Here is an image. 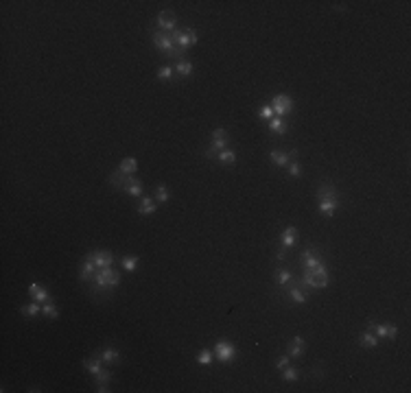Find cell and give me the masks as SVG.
Masks as SVG:
<instances>
[{
  "instance_id": "6da1fadb",
  "label": "cell",
  "mask_w": 411,
  "mask_h": 393,
  "mask_svg": "<svg viewBox=\"0 0 411 393\" xmlns=\"http://www.w3.org/2000/svg\"><path fill=\"white\" fill-rule=\"evenodd\" d=\"M120 284V273H116L112 266L99 269L94 273L92 282H90V293L92 295H110L114 289H118Z\"/></svg>"
},
{
  "instance_id": "7a4b0ae2",
  "label": "cell",
  "mask_w": 411,
  "mask_h": 393,
  "mask_svg": "<svg viewBox=\"0 0 411 393\" xmlns=\"http://www.w3.org/2000/svg\"><path fill=\"white\" fill-rule=\"evenodd\" d=\"M151 42H153V46L160 50L164 57H171V59H175V62H180V59H184V55H186V50H182L177 44L173 42V37H171V33H166V31H151Z\"/></svg>"
},
{
  "instance_id": "3957f363",
  "label": "cell",
  "mask_w": 411,
  "mask_h": 393,
  "mask_svg": "<svg viewBox=\"0 0 411 393\" xmlns=\"http://www.w3.org/2000/svg\"><path fill=\"white\" fill-rule=\"evenodd\" d=\"M328 282H331L328 269H317V271H304L300 284L306 286L308 291H322L328 286Z\"/></svg>"
},
{
  "instance_id": "277c9868",
  "label": "cell",
  "mask_w": 411,
  "mask_h": 393,
  "mask_svg": "<svg viewBox=\"0 0 411 393\" xmlns=\"http://www.w3.org/2000/svg\"><path fill=\"white\" fill-rule=\"evenodd\" d=\"M300 262L304 266V271H317V269H326V258H324L322 249L317 245L308 247V249L302 251L300 256Z\"/></svg>"
},
{
  "instance_id": "5b68a950",
  "label": "cell",
  "mask_w": 411,
  "mask_h": 393,
  "mask_svg": "<svg viewBox=\"0 0 411 393\" xmlns=\"http://www.w3.org/2000/svg\"><path fill=\"white\" fill-rule=\"evenodd\" d=\"M212 352H215V356L219 359L221 365H230V362L236 360V347L230 341H217Z\"/></svg>"
},
{
  "instance_id": "8992f818",
  "label": "cell",
  "mask_w": 411,
  "mask_h": 393,
  "mask_svg": "<svg viewBox=\"0 0 411 393\" xmlns=\"http://www.w3.org/2000/svg\"><path fill=\"white\" fill-rule=\"evenodd\" d=\"M269 105H271L273 114H276L278 118H285V116L293 114V109H296V103H293V98L287 97V94H276Z\"/></svg>"
},
{
  "instance_id": "52a82bcc",
  "label": "cell",
  "mask_w": 411,
  "mask_h": 393,
  "mask_svg": "<svg viewBox=\"0 0 411 393\" xmlns=\"http://www.w3.org/2000/svg\"><path fill=\"white\" fill-rule=\"evenodd\" d=\"M171 37H173V42L182 50H188L197 44V31L195 29H175V31L171 33Z\"/></svg>"
},
{
  "instance_id": "ba28073f",
  "label": "cell",
  "mask_w": 411,
  "mask_h": 393,
  "mask_svg": "<svg viewBox=\"0 0 411 393\" xmlns=\"http://www.w3.org/2000/svg\"><path fill=\"white\" fill-rule=\"evenodd\" d=\"M306 286H302L300 282H296L293 280L291 282V286H289V289L285 291V295L289 297V299L293 301V304H298V306H304L306 304V299H308V295H306Z\"/></svg>"
},
{
  "instance_id": "9c48e42d",
  "label": "cell",
  "mask_w": 411,
  "mask_h": 393,
  "mask_svg": "<svg viewBox=\"0 0 411 393\" xmlns=\"http://www.w3.org/2000/svg\"><path fill=\"white\" fill-rule=\"evenodd\" d=\"M88 258L96 264V269H105V266H112L114 264V254L108 249H94L88 254Z\"/></svg>"
},
{
  "instance_id": "30bf717a",
  "label": "cell",
  "mask_w": 411,
  "mask_h": 393,
  "mask_svg": "<svg viewBox=\"0 0 411 393\" xmlns=\"http://www.w3.org/2000/svg\"><path fill=\"white\" fill-rule=\"evenodd\" d=\"M155 22H158V29H160V31L173 33V31H175V24H177V18H175V13L171 11V9H164V11H160V13H158Z\"/></svg>"
},
{
  "instance_id": "8fae6325",
  "label": "cell",
  "mask_w": 411,
  "mask_h": 393,
  "mask_svg": "<svg viewBox=\"0 0 411 393\" xmlns=\"http://www.w3.org/2000/svg\"><path fill=\"white\" fill-rule=\"evenodd\" d=\"M339 205H341V199H339V196H319V212L326 216V219L335 216Z\"/></svg>"
},
{
  "instance_id": "7c38bea8",
  "label": "cell",
  "mask_w": 411,
  "mask_h": 393,
  "mask_svg": "<svg viewBox=\"0 0 411 393\" xmlns=\"http://www.w3.org/2000/svg\"><path fill=\"white\" fill-rule=\"evenodd\" d=\"M227 144H230V133H227L225 129L219 127V129L212 131V144H210V149L223 151V149H227Z\"/></svg>"
},
{
  "instance_id": "4fadbf2b",
  "label": "cell",
  "mask_w": 411,
  "mask_h": 393,
  "mask_svg": "<svg viewBox=\"0 0 411 393\" xmlns=\"http://www.w3.org/2000/svg\"><path fill=\"white\" fill-rule=\"evenodd\" d=\"M296 158H298L296 149L289 151V153H287V151H271V153H269V160H271L276 166H287L291 160H296Z\"/></svg>"
},
{
  "instance_id": "5bb4252c",
  "label": "cell",
  "mask_w": 411,
  "mask_h": 393,
  "mask_svg": "<svg viewBox=\"0 0 411 393\" xmlns=\"http://www.w3.org/2000/svg\"><path fill=\"white\" fill-rule=\"evenodd\" d=\"M29 295H31V299L37 301V304H46V301H53V299H50V293H48L46 289H42L37 282H31V284H29Z\"/></svg>"
},
{
  "instance_id": "9a60e30c",
  "label": "cell",
  "mask_w": 411,
  "mask_h": 393,
  "mask_svg": "<svg viewBox=\"0 0 411 393\" xmlns=\"http://www.w3.org/2000/svg\"><path fill=\"white\" fill-rule=\"evenodd\" d=\"M120 190H123V193H127L129 196H143V181L136 179V175H131V177H127L125 186Z\"/></svg>"
},
{
  "instance_id": "2e32d148",
  "label": "cell",
  "mask_w": 411,
  "mask_h": 393,
  "mask_svg": "<svg viewBox=\"0 0 411 393\" xmlns=\"http://www.w3.org/2000/svg\"><path fill=\"white\" fill-rule=\"evenodd\" d=\"M96 264L92 260L85 256V260H83V264H81V269H79V278H81V282H85V284H90L92 282V278H94V273H96Z\"/></svg>"
},
{
  "instance_id": "e0dca14e",
  "label": "cell",
  "mask_w": 411,
  "mask_h": 393,
  "mask_svg": "<svg viewBox=\"0 0 411 393\" xmlns=\"http://www.w3.org/2000/svg\"><path fill=\"white\" fill-rule=\"evenodd\" d=\"M293 280H296V278H293V273L289 269H285V266H280V269L276 271V284H278V289H280L282 293H285L289 286H291Z\"/></svg>"
},
{
  "instance_id": "ac0fdd59",
  "label": "cell",
  "mask_w": 411,
  "mask_h": 393,
  "mask_svg": "<svg viewBox=\"0 0 411 393\" xmlns=\"http://www.w3.org/2000/svg\"><path fill=\"white\" fill-rule=\"evenodd\" d=\"M280 245H282V247H287V249L296 247V245H298V228L289 225V228L282 229V234H280Z\"/></svg>"
},
{
  "instance_id": "d6986e66",
  "label": "cell",
  "mask_w": 411,
  "mask_h": 393,
  "mask_svg": "<svg viewBox=\"0 0 411 393\" xmlns=\"http://www.w3.org/2000/svg\"><path fill=\"white\" fill-rule=\"evenodd\" d=\"M304 345H306V343H304V339L300 334L293 336V341L287 345V356H289V359H300V356L304 354Z\"/></svg>"
},
{
  "instance_id": "ffe728a7",
  "label": "cell",
  "mask_w": 411,
  "mask_h": 393,
  "mask_svg": "<svg viewBox=\"0 0 411 393\" xmlns=\"http://www.w3.org/2000/svg\"><path fill=\"white\" fill-rule=\"evenodd\" d=\"M99 354H101V359H103L105 365H116V362H120V352L112 345H105Z\"/></svg>"
},
{
  "instance_id": "44dd1931",
  "label": "cell",
  "mask_w": 411,
  "mask_h": 393,
  "mask_svg": "<svg viewBox=\"0 0 411 393\" xmlns=\"http://www.w3.org/2000/svg\"><path fill=\"white\" fill-rule=\"evenodd\" d=\"M378 336L374 334L372 330H365V332H361V334H359V345L361 347H368V350H374V347L378 345Z\"/></svg>"
},
{
  "instance_id": "7402d4cb",
  "label": "cell",
  "mask_w": 411,
  "mask_h": 393,
  "mask_svg": "<svg viewBox=\"0 0 411 393\" xmlns=\"http://www.w3.org/2000/svg\"><path fill=\"white\" fill-rule=\"evenodd\" d=\"M101 362H103V359H101V354L96 352L92 359H85V360H83V367H85V371H90L92 376H96V374H101V371H103Z\"/></svg>"
},
{
  "instance_id": "603a6c76",
  "label": "cell",
  "mask_w": 411,
  "mask_h": 393,
  "mask_svg": "<svg viewBox=\"0 0 411 393\" xmlns=\"http://www.w3.org/2000/svg\"><path fill=\"white\" fill-rule=\"evenodd\" d=\"M269 131H271L273 135H285L289 127H287V120L285 118H278V116H273L271 120H269Z\"/></svg>"
},
{
  "instance_id": "cb8c5ba5",
  "label": "cell",
  "mask_w": 411,
  "mask_h": 393,
  "mask_svg": "<svg viewBox=\"0 0 411 393\" xmlns=\"http://www.w3.org/2000/svg\"><path fill=\"white\" fill-rule=\"evenodd\" d=\"M155 208H158V203H155L153 199H149V196H143L138 203V214L140 216H149L155 212Z\"/></svg>"
},
{
  "instance_id": "d4e9b609",
  "label": "cell",
  "mask_w": 411,
  "mask_h": 393,
  "mask_svg": "<svg viewBox=\"0 0 411 393\" xmlns=\"http://www.w3.org/2000/svg\"><path fill=\"white\" fill-rule=\"evenodd\" d=\"M192 64L188 62V59H180V62H175V74L177 77H184V79H188L192 77Z\"/></svg>"
},
{
  "instance_id": "484cf974",
  "label": "cell",
  "mask_w": 411,
  "mask_h": 393,
  "mask_svg": "<svg viewBox=\"0 0 411 393\" xmlns=\"http://www.w3.org/2000/svg\"><path fill=\"white\" fill-rule=\"evenodd\" d=\"M217 162L223 164V166H234L236 153L232 149H223V151H219V153H217Z\"/></svg>"
},
{
  "instance_id": "4316f807",
  "label": "cell",
  "mask_w": 411,
  "mask_h": 393,
  "mask_svg": "<svg viewBox=\"0 0 411 393\" xmlns=\"http://www.w3.org/2000/svg\"><path fill=\"white\" fill-rule=\"evenodd\" d=\"M118 170L125 175H136V170H138V160L136 158H125L123 162L118 164Z\"/></svg>"
},
{
  "instance_id": "83f0119b",
  "label": "cell",
  "mask_w": 411,
  "mask_h": 393,
  "mask_svg": "<svg viewBox=\"0 0 411 393\" xmlns=\"http://www.w3.org/2000/svg\"><path fill=\"white\" fill-rule=\"evenodd\" d=\"M127 177H131V175H125V173H120V170H114V173H110L108 181H110V186H114V188H118V190H120V188L125 186Z\"/></svg>"
},
{
  "instance_id": "f1b7e54d",
  "label": "cell",
  "mask_w": 411,
  "mask_h": 393,
  "mask_svg": "<svg viewBox=\"0 0 411 393\" xmlns=\"http://www.w3.org/2000/svg\"><path fill=\"white\" fill-rule=\"evenodd\" d=\"M20 312H22L24 317H29V319H33V317H37L39 312H42V306H39L37 301L31 299V304H24L22 308H20Z\"/></svg>"
},
{
  "instance_id": "f546056e",
  "label": "cell",
  "mask_w": 411,
  "mask_h": 393,
  "mask_svg": "<svg viewBox=\"0 0 411 393\" xmlns=\"http://www.w3.org/2000/svg\"><path fill=\"white\" fill-rule=\"evenodd\" d=\"M169 199H171V190L166 188L164 184H160L158 188H155V195H153V201L155 203H169Z\"/></svg>"
},
{
  "instance_id": "4dcf8cb0",
  "label": "cell",
  "mask_w": 411,
  "mask_h": 393,
  "mask_svg": "<svg viewBox=\"0 0 411 393\" xmlns=\"http://www.w3.org/2000/svg\"><path fill=\"white\" fill-rule=\"evenodd\" d=\"M138 256H125L123 260H120V266H123V271H127V273H134L136 269H138Z\"/></svg>"
},
{
  "instance_id": "1f68e13d",
  "label": "cell",
  "mask_w": 411,
  "mask_h": 393,
  "mask_svg": "<svg viewBox=\"0 0 411 393\" xmlns=\"http://www.w3.org/2000/svg\"><path fill=\"white\" fill-rule=\"evenodd\" d=\"M158 79L160 81H175L177 74H175V68H171V66H162L158 70Z\"/></svg>"
},
{
  "instance_id": "d6a6232c",
  "label": "cell",
  "mask_w": 411,
  "mask_h": 393,
  "mask_svg": "<svg viewBox=\"0 0 411 393\" xmlns=\"http://www.w3.org/2000/svg\"><path fill=\"white\" fill-rule=\"evenodd\" d=\"M282 371V380L285 382H296L298 378H300V369H296V367H285V369H280Z\"/></svg>"
},
{
  "instance_id": "836d02e7",
  "label": "cell",
  "mask_w": 411,
  "mask_h": 393,
  "mask_svg": "<svg viewBox=\"0 0 411 393\" xmlns=\"http://www.w3.org/2000/svg\"><path fill=\"white\" fill-rule=\"evenodd\" d=\"M42 315L46 317V319H57V317H59V310H57V306H55L53 301H46V304L42 306Z\"/></svg>"
},
{
  "instance_id": "e575fe53",
  "label": "cell",
  "mask_w": 411,
  "mask_h": 393,
  "mask_svg": "<svg viewBox=\"0 0 411 393\" xmlns=\"http://www.w3.org/2000/svg\"><path fill=\"white\" fill-rule=\"evenodd\" d=\"M212 356H215V352L208 350V347H204V350H201L199 354H197V362H199V365H210V362H212Z\"/></svg>"
},
{
  "instance_id": "d590c367",
  "label": "cell",
  "mask_w": 411,
  "mask_h": 393,
  "mask_svg": "<svg viewBox=\"0 0 411 393\" xmlns=\"http://www.w3.org/2000/svg\"><path fill=\"white\" fill-rule=\"evenodd\" d=\"M287 170H289V175H291L293 179H298L302 175V166H300V162H296V160H291V162L287 164Z\"/></svg>"
},
{
  "instance_id": "8d00e7d4",
  "label": "cell",
  "mask_w": 411,
  "mask_h": 393,
  "mask_svg": "<svg viewBox=\"0 0 411 393\" xmlns=\"http://www.w3.org/2000/svg\"><path fill=\"white\" fill-rule=\"evenodd\" d=\"M258 116H261V118H265V120H271L276 114H273L271 105H261V107H258Z\"/></svg>"
},
{
  "instance_id": "74e56055",
  "label": "cell",
  "mask_w": 411,
  "mask_h": 393,
  "mask_svg": "<svg viewBox=\"0 0 411 393\" xmlns=\"http://www.w3.org/2000/svg\"><path fill=\"white\" fill-rule=\"evenodd\" d=\"M110 378H112L110 369H103L101 374H96V376H94V382H96V385H108V382H110Z\"/></svg>"
},
{
  "instance_id": "f35d334b",
  "label": "cell",
  "mask_w": 411,
  "mask_h": 393,
  "mask_svg": "<svg viewBox=\"0 0 411 393\" xmlns=\"http://www.w3.org/2000/svg\"><path fill=\"white\" fill-rule=\"evenodd\" d=\"M396 336H398V326L387 324V341H396Z\"/></svg>"
},
{
  "instance_id": "ab89813d",
  "label": "cell",
  "mask_w": 411,
  "mask_h": 393,
  "mask_svg": "<svg viewBox=\"0 0 411 393\" xmlns=\"http://www.w3.org/2000/svg\"><path fill=\"white\" fill-rule=\"evenodd\" d=\"M287 254H289V249L280 245V247H278V251H276V260H278V262H285V260H287Z\"/></svg>"
},
{
  "instance_id": "60d3db41",
  "label": "cell",
  "mask_w": 411,
  "mask_h": 393,
  "mask_svg": "<svg viewBox=\"0 0 411 393\" xmlns=\"http://www.w3.org/2000/svg\"><path fill=\"white\" fill-rule=\"evenodd\" d=\"M289 360H291V359H289L287 354H285V356H280V359L276 360V369H278V371H280V369H285V367L289 365Z\"/></svg>"
},
{
  "instance_id": "b9f144b4",
  "label": "cell",
  "mask_w": 411,
  "mask_h": 393,
  "mask_svg": "<svg viewBox=\"0 0 411 393\" xmlns=\"http://www.w3.org/2000/svg\"><path fill=\"white\" fill-rule=\"evenodd\" d=\"M94 391H99V393H108L110 391V387L108 385H96V389Z\"/></svg>"
}]
</instances>
